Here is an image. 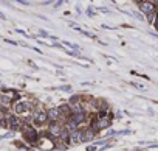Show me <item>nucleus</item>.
<instances>
[{
    "label": "nucleus",
    "mask_w": 158,
    "mask_h": 151,
    "mask_svg": "<svg viewBox=\"0 0 158 151\" xmlns=\"http://www.w3.org/2000/svg\"><path fill=\"white\" fill-rule=\"evenodd\" d=\"M30 123L34 128H42L44 125H48V115L47 109H33L30 114Z\"/></svg>",
    "instance_id": "nucleus-1"
},
{
    "label": "nucleus",
    "mask_w": 158,
    "mask_h": 151,
    "mask_svg": "<svg viewBox=\"0 0 158 151\" xmlns=\"http://www.w3.org/2000/svg\"><path fill=\"white\" fill-rule=\"evenodd\" d=\"M155 17H157L155 13H150V14H147V20H149V24H154V22H155Z\"/></svg>",
    "instance_id": "nucleus-12"
},
{
    "label": "nucleus",
    "mask_w": 158,
    "mask_h": 151,
    "mask_svg": "<svg viewBox=\"0 0 158 151\" xmlns=\"http://www.w3.org/2000/svg\"><path fill=\"white\" fill-rule=\"evenodd\" d=\"M59 109V112H60V123H65L68 119L71 117V106L68 105V103H62V105H59L58 106Z\"/></svg>",
    "instance_id": "nucleus-5"
},
{
    "label": "nucleus",
    "mask_w": 158,
    "mask_h": 151,
    "mask_svg": "<svg viewBox=\"0 0 158 151\" xmlns=\"http://www.w3.org/2000/svg\"><path fill=\"white\" fill-rule=\"evenodd\" d=\"M152 3H154V5H158V0H152Z\"/></svg>",
    "instance_id": "nucleus-15"
},
{
    "label": "nucleus",
    "mask_w": 158,
    "mask_h": 151,
    "mask_svg": "<svg viewBox=\"0 0 158 151\" xmlns=\"http://www.w3.org/2000/svg\"><path fill=\"white\" fill-rule=\"evenodd\" d=\"M12 114H16V115H22V114H28L33 111V105L30 101H25V100H19V101H14L12 103Z\"/></svg>",
    "instance_id": "nucleus-3"
},
{
    "label": "nucleus",
    "mask_w": 158,
    "mask_h": 151,
    "mask_svg": "<svg viewBox=\"0 0 158 151\" xmlns=\"http://www.w3.org/2000/svg\"><path fill=\"white\" fill-rule=\"evenodd\" d=\"M0 105L9 108V106H12V98L8 97V95H2V97H0Z\"/></svg>",
    "instance_id": "nucleus-11"
},
{
    "label": "nucleus",
    "mask_w": 158,
    "mask_h": 151,
    "mask_svg": "<svg viewBox=\"0 0 158 151\" xmlns=\"http://www.w3.org/2000/svg\"><path fill=\"white\" fill-rule=\"evenodd\" d=\"M78 143H82V131L81 129L70 133V139H68V145H78Z\"/></svg>",
    "instance_id": "nucleus-8"
},
{
    "label": "nucleus",
    "mask_w": 158,
    "mask_h": 151,
    "mask_svg": "<svg viewBox=\"0 0 158 151\" xmlns=\"http://www.w3.org/2000/svg\"><path fill=\"white\" fill-rule=\"evenodd\" d=\"M140 10L147 16V14H150V13H155V5L152 2H146V0H144L143 3H140Z\"/></svg>",
    "instance_id": "nucleus-9"
},
{
    "label": "nucleus",
    "mask_w": 158,
    "mask_h": 151,
    "mask_svg": "<svg viewBox=\"0 0 158 151\" xmlns=\"http://www.w3.org/2000/svg\"><path fill=\"white\" fill-rule=\"evenodd\" d=\"M22 125H23V122L20 120L19 115L11 114L9 117H8V129H11L12 133H14V131H19V129L22 128Z\"/></svg>",
    "instance_id": "nucleus-4"
},
{
    "label": "nucleus",
    "mask_w": 158,
    "mask_h": 151,
    "mask_svg": "<svg viewBox=\"0 0 158 151\" xmlns=\"http://www.w3.org/2000/svg\"><path fill=\"white\" fill-rule=\"evenodd\" d=\"M68 103V105H70V106H74V105H79V103H82V95H71V97H70V100H68L67 101Z\"/></svg>",
    "instance_id": "nucleus-10"
},
{
    "label": "nucleus",
    "mask_w": 158,
    "mask_h": 151,
    "mask_svg": "<svg viewBox=\"0 0 158 151\" xmlns=\"http://www.w3.org/2000/svg\"><path fill=\"white\" fill-rule=\"evenodd\" d=\"M135 2H136V3L140 5V3H143V2H144V0H135Z\"/></svg>",
    "instance_id": "nucleus-14"
},
{
    "label": "nucleus",
    "mask_w": 158,
    "mask_h": 151,
    "mask_svg": "<svg viewBox=\"0 0 158 151\" xmlns=\"http://www.w3.org/2000/svg\"><path fill=\"white\" fill-rule=\"evenodd\" d=\"M81 131H82V143H85V142H92L96 139V131H93L92 128H81Z\"/></svg>",
    "instance_id": "nucleus-6"
},
{
    "label": "nucleus",
    "mask_w": 158,
    "mask_h": 151,
    "mask_svg": "<svg viewBox=\"0 0 158 151\" xmlns=\"http://www.w3.org/2000/svg\"><path fill=\"white\" fill-rule=\"evenodd\" d=\"M20 131L23 134V139H26L30 143H36L39 142V133H37V128H34L31 123H23Z\"/></svg>",
    "instance_id": "nucleus-2"
},
{
    "label": "nucleus",
    "mask_w": 158,
    "mask_h": 151,
    "mask_svg": "<svg viewBox=\"0 0 158 151\" xmlns=\"http://www.w3.org/2000/svg\"><path fill=\"white\" fill-rule=\"evenodd\" d=\"M47 115H48V123L50 122H60V112H59L58 108H48Z\"/></svg>",
    "instance_id": "nucleus-7"
},
{
    "label": "nucleus",
    "mask_w": 158,
    "mask_h": 151,
    "mask_svg": "<svg viewBox=\"0 0 158 151\" xmlns=\"http://www.w3.org/2000/svg\"><path fill=\"white\" fill-rule=\"evenodd\" d=\"M87 151H96V147H95V145H92V147H88V148H87Z\"/></svg>",
    "instance_id": "nucleus-13"
}]
</instances>
